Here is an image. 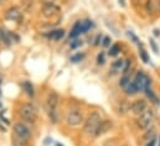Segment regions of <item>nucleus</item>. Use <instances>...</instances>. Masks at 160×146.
<instances>
[{
    "instance_id": "9",
    "label": "nucleus",
    "mask_w": 160,
    "mask_h": 146,
    "mask_svg": "<svg viewBox=\"0 0 160 146\" xmlns=\"http://www.w3.org/2000/svg\"><path fill=\"white\" fill-rule=\"evenodd\" d=\"M132 111L134 113V114H137V115H140L144 110H147V102L144 100V99H138V100H135L133 104H132Z\"/></svg>"
},
{
    "instance_id": "23",
    "label": "nucleus",
    "mask_w": 160,
    "mask_h": 146,
    "mask_svg": "<svg viewBox=\"0 0 160 146\" xmlns=\"http://www.w3.org/2000/svg\"><path fill=\"white\" fill-rule=\"evenodd\" d=\"M83 57H84L83 53H77V55H75V56L71 57V62L72 63H77V62H80L81 60H83Z\"/></svg>"
},
{
    "instance_id": "30",
    "label": "nucleus",
    "mask_w": 160,
    "mask_h": 146,
    "mask_svg": "<svg viewBox=\"0 0 160 146\" xmlns=\"http://www.w3.org/2000/svg\"><path fill=\"white\" fill-rule=\"evenodd\" d=\"M147 10L150 11V12L154 11V9H153V0H148V2H147Z\"/></svg>"
},
{
    "instance_id": "27",
    "label": "nucleus",
    "mask_w": 160,
    "mask_h": 146,
    "mask_svg": "<svg viewBox=\"0 0 160 146\" xmlns=\"http://www.w3.org/2000/svg\"><path fill=\"white\" fill-rule=\"evenodd\" d=\"M150 46H152V48H153V51H154L155 53H158V52H159L158 46H157V42H155L154 40H150Z\"/></svg>"
},
{
    "instance_id": "6",
    "label": "nucleus",
    "mask_w": 160,
    "mask_h": 146,
    "mask_svg": "<svg viewBox=\"0 0 160 146\" xmlns=\"http://www.w3.org/2000/svg\"><path fill=\"white\" fill-rule=\"evenodd\" d=\"M67 124L68 125H72V126H77L80 125L83 120V116L78 110H71L68 114H67Z\"/></svg>"
},
{
    "instance_id": "21",
    "label": "nucleus",
    "mask_w": 160,
    "mask_h": 146,
    "mask_svg": "<svg viewBox=\"0 0 160 146\" xmlns=\"http://www.w3.org/2000/svg\"><path fill=\"white\" fill-rule=\"evenodd\" d=\"M48 116H50V119H51V121H52L53 124H56V123H57V120H58L57 110H51V111H48Z\"/></svg>"
},
{
    "instance_id": "28",
    "label": "nucleus",
    "mask_w": 160,
    "mask_h": 146,
    "mask_svg": "<svg viewBox=\"0 0 160 146\" xmlns=\"http://www.w3.org/2000/svg\"><path fill=\"white\" fill-rule=\"evenodd\" d=\"M97 62H98L99 65H103V63H104V53H103V52L98 55V57H97Z\"/></svg>"
},
{
    "instance_id": "37",
    "label": "nucleus",
    "mask_w": 160,
    "mask_h": 146,
    "mask_svg": "<svg viewBox=\"0 0 160 146\" xmlns=\"http://www.w3.org/2000/svg\"><path fill=\"white\" fill-rule=\"evenodd\" d=\"M56 146H62V145H60V144H56Z\"/></svg>"
},
{
    "instance_id": "35",
    "label": "nucleus",
    "mask_w": 160,
    "mask_h": 146,
    "mask_svg": "<svg viewBox=\"0 0 160 146\" xmlns=\"http://www.w3.org/2000/svg\"><path fill=\"white\" fill-rule=\"evenodd\" d=\"M119 1V5H122V6H125V0H118Z\"/></svg>"
},
{
    "instance_id": "18",
    "label": "nucleus",
    "mask_w": 160,
    "mask_h": 146,
    "mask_svg": "<svg viewBox=\"0 0 160 146\" xmlns=\"http://www.w3.org/2000/svg\"><path fill=\"white\" fill-rule=\"evenodd\" d=\"M124 90H125V93H127V94L133 95V94H135V93L138 92V88H137V85H135V83H134V82H129V83H128V85L124 88Z\"/></svg>"
},
{
    "instance_id": "22",
    "label": "nucleus",
    "mask_w": 160,
    "mask_h": 146,
    "mask_svg": "<svg viewBox=\"0 0 160 146\" xmlns=\"http://www.w3.org/2000/svg\"><path fill=\"white\" fill-rule=\"evenodd\" d=\"M119 50L120 48L118 45H113V46L109 48V52H108V53H109V56H117V55L119 53Z\"/></svg>"
},
{
    "instance_id": "40",
    "label": "nucleus",
    "mask_w": 160,
    "mask_h": 146,
    "mask_svg": "<svg viewBox=\"0 0 160 146\" xmlns=\"http://www.w3.org/2000/svg\"><path fill=\"white\" fill-rule=\"evenodd\" d=\"M159 146H160V139H159Z\"/></svg>"
},
{
    "instance_id": "29",
    "label": "nucleus",
    "mask_w": 160,
    "mask_h": 146,
    "mask_svg": "<svg viewBox=\"0 0 160 146\" xmlns=\"http://www.w3.org/2000/svg\"><path fill=\"white\" fill-rule=\"evenodd\" d=\"M123 67V61L119 60V61H116L114 62V65H113V68H116V70H120Z\"/></svg>"
},
{
    "instance_id": "15",
    "label": "nucleus",
    "mask_w": 160,
    "mask_h": 146,
    "mask_svg": "<svg viewBox=\"0 0 160 146\" xmlns=\"http://www.w3.org/2000/svg\"><path fill=\"white\" fill-rule=\"evenodd\" d=\"M145 94H147V97L149 98L150 103H153V104H155V105H159V104H160V99L158 98V95H157V94H155L153 90L147 89V90H145Z\"/></svg>"
},
{
    "instance_id": "39",
    "label": "nucleus",
    "mask_w": 160,
    "mask_h": 146,
    "mask_svg": "<svg viewBox=\"0 0 160 146\" xmlns=\"http://www.w3.org/2000/svg\"><path fill=\"white\" fill-rule=\"evenodd\" d=\"M106 146H113V145H106Z\"/></svg>"
},
{
    "instance_id": "3",
    "label": "nucleus",
    "mask_w": 160,
    "mask_h": 146,
    "mask_svg": "<svg viewBox=\"0 0 160 146\" xmlns=\"http://www.w3.org/2000/svg\"><path fill=\"white\" fill-rule=\"evenodd\" d=\"M153 119H154V113L153 110L147 109L144 110L137 119V125L140 128V129H148L152 123H153Z\"/></svg>"
},
{
    "instance_id": "1",
    "label": "nucleus",
    "mask_w": 160,
    "mask_h": 146,
    "mask_svg": "<svg viewBox=\"0 0 160 146\" xmlns=\"http://www.w3.org/2000/svg\"><path fill=\"white\" fill-rule=\"evenodd\" d=\"M19 115L20 118L26 121V123H35L38 119V109L34 104L31 103H25L21 105V108L19 109Z\"/></svg>"
},
{
    "instance_id": "31",
    "label": "nucleus",
    "mask_w": 160,
    "mask_h": 146,
    "mask_svg": "<svg viewBox=\"0 0 160 146\" xmlns=\"http://www.w3.org/2000/svg\"><path fill=\"white\" fill-rule=\"evenodd\" d=\"M155 143H157V138L153 136V138L147 143V146H155Z\"/></svg>"
},
{
    "instance_id": "26",
    "label": "nucleus",
    "mask_w": 160,
    "mask_h": 146,
    "mask_svg": "<svg viewBox=\"0 0 160 146\" xmlns=\"http://www.w3.org/2000/svg\"><path fill=\"white\" fill-rule=\"evenodd\" d=\"M111 45V37H104L102 41V46L103 47H108Z\"/></svg>"
},
{
    "instance_id": "13",
    "label": "nucleus",
    "mask_w": 160,
    "mask_h": 146,
    "mask_svg": "<svg viewBox=\"0 0 160 146\" xmlns=\"http://www.w3.org/2000/svg\"><path fill=\"white\" fill-rule=\"evenodd\" d=\"M81 26H82V21H77V22L73 25L72 30L70 31V37H71V38H75V37H77L78 35L82 34V29H81Z\"/></svg>"
},
{
    "instance_id": "17",
    "label": "nucleus",
    "mask_w": 160,
    "mask_h": 146,
    "mask_svg": "<svg viewBox=\"0 0 160 146\" xmlns=\"http://www.w3.org/2000/svg\"><path fill=\"white\" fill-rule=\"evenodd\" d=\"M12 146H28V140L14 134L12 135Z\"/></svg>"
},
{
    "instance_id": "10",
    "label": "nucleus",
    "mask_w": 160,
    "mask_h": 146,
    "mask_svg": "<svg viewBox=\"0 0 160 146\" xmlns=\"http://www.w3.org/2000/svg\"><path fill=\"white\" fill-rule=\"evenodd\" d=\"M58 95L57 93H51L48 97H47V102H46V105H47V110L51 111V110H57V105H58Z\"/></svg>"
},
{
    "instance_id": "14",
    "label": "nucleus",
    "mask_w": 160,
    "mask_h": 146,
    "mask_svg": "<svg viewBox=\"0 0 160 146\" xmlns=\"http://www.w3.org/2000/svg\"><path fill=\"white\" fill-rule=\"evenodd\" d=\"M45 36L51 38V40H60V38H62V37L65 36V31H63L62 29H61V30H53V31L48 32V34L45 35Z\"/></svg>"
},
{
    "instance_id": "24",
    "label": "nucleus",
    "mask_w": 160,
    "mask_h": 146,
    "mask_svg": "<svg viewBox=\"0 0 160 146\" xmlns=\"http://www.w3.org/2000/svg\"><path fill=\"white\" fill-rule=\"evenodd\" d=\"M130 82V79L127 77V75H123L122 78H120V80H119V84H120V87L122 88H125L127 85H128V83Z\"/></svg>"
},
{
    "instance_id": "2",
    "label": "nucleus",
    "mask_w": 160,
    "mask_h": 146,
    "mask_svg": "<svg viewBox=\"0 0 160 146\" xmlns=\"http://www.w3.org/2000/svg\"><path fill=\"white\" fill-rule=\"evenodd\" d=\"M101 121H102V119H101L99 113H97V111L91 113V115L87 118V120L84 123V128H83L84 133L87 135H94L96 131H97V128L101 124Z\"/></svg>"
},
{
    "instance_id": "38",
    "label": "nucleus",
    "mask_w": 160,
    "mask_h": 146,
    "mask_svg": "<svg viewBox=\"0 0 160 146\" xmlns=\"http://www.w3.org/2000/svg\"><path fill=\"white\" fill-rule=\"evenodd\" d=\"M2 1H5V0H0V2H2Z\"/></svg>"
},
{
    "instance_id": "8",
    "label": "nucleus",
    "mask_w": 160,
    "mask_h": 146,
    "mask_svg": "<svg viewBox=\"0 0 160 146\" xmlns=\"http://www.w3.org/2000/svg\"><path fill=\"white\" fill-rule=\"evenodd\" d=\"M5 17L8 20H11V21H18V20L21 19V10L18 6H12V7H10V9L6 10Z\"/></svg>"
},
{
    "instance_id": "16",
    "label": "nucleus",
    "mask_w": 160,
    "mask_h": 146,
    "mask_svg": "<svg viewBox=\"0 0 160 146\" xmlns=\"http://www.w3.org/2000/svg\"><path fill=\"white\" fill-rule=\"evenodd\" d=\"M22 88H24V90H25V93L29 95V97H34L35 95V90H34V87H32V84L30 83V82H22Z\"/></svg>"
},
{
    "instance_id": "34",
    "label": "nucleus",
    "mask_w": 160,
    "mask_h": 146,
    "mask_svg": "<svg viewBox=\"0 0 160 146\" xmlns=\"http://www.w3.org/2000/svg\"><path fill=\"white\" fill-rule=\"evenodd\" d=\"M154 35H155L157 37H159V36H160V31L158 30V29H155V30H154Z\"/></svg>"
},
{
    "instance_id": "32",
    "label": "nucleus",
    "mask_w": 160,
    "mask_h": 146,
    "mask_svg": "<svg viewBox=\"0 0 160 146\" xmlns=\"http://www.w3.org/2000/svg\"><path fill=\"white\" fill-rule=\"evenodd\" d=\"M81 45H82V42H80V41H75V42L71 43V48H72V50H73V48H77V47H80Z\"/></svg>"
},
{
    "instance_id": "20",
    "label": "nucleus",
    "mask_w": 160,
    "mask_h": 146,
    "mask_svg": "<svg viewBox=\"0 0 160 146\" xmlns=\"http://www.w3.org/2000/svg\"><path fill=\"white\" fill-rule=\"evenodd\" d=\"M139 55H140V58L143 60V62L144 63H148L149 62V56H148V53H147V51L142 47V48H139Z\"/></svg>"
},
{
    "instance_id": "12",
    "label": "nucleus",
    "mask_w": 160,
    "mask_h": 146,
    "mask_svg": "<svg viewBox=\"0 0 160 146\" xmlns=\"http://www.w3.org/2000/svg\"><path fill=\"white\" fill-rule=\"evenodd\" d=\"M0 41L4 43V45H6V46H10L11 45V34H9V32H6L4 29H1L0 27Z\"/></svg>"
},
{
    "instance_id": "19",
    "label": "nucleus",
    "mask_w": 160,
    "mask_h": 146,
    "mask_svg": "<svg viewBox=\"0 0 160 146\" xmlns=\"http://www.w3.org/2000/svg\"><path fill=\"white\" fill-rule=\"evenodd\" d=\"M92 26H93V22H92V21H89V20H84V21H82V26H81V29H82V34H84L86 31H88Z\"/></svg>"
},
{
    "instance_id": "33",
    "label": "nucleus",
    "mask_w": 160,
    "mask_h": 146,
    "mask_svg": "<svg viewBox=\"0 0 160 146\" xmlns=\"http://www.w3.org/2000/svg\"><path fill=\"white\" fill-rule=\"evenodd\" d=\"M99 41H101V35H99V36H97L96 41H94V45H96V46H97V45H99Z\"/></svg>"
},
{
    "instance_id": "25",
    "label": "nucleus",
    "mask_w": 160,
    "mask_h": 146,
    "mask_svg": "<svg viewBox=\"0 0 160 146\" xmlns=\"http://www.w3.org/2000/svg\"><path fill=\"white\" fill-rule=\"evenodd\" d=\"M127 35H128V37H129V38H130V40H132V41H133L134 43L139 45V40H138V37L135 36V35H134V34H133L132 31H128V32H127Z\"/></svg>"
},
{
    "instance_id": "11",
    "label": "nucleus",
    "mask_w": 160,
    "mask_h": 146,
    "mask_svg": "<svg viewBox=\"0 0 160 146\" xmlns=\"http://www.w3.org/2000/svg\"><path fill=\"white\" fill-rule=\"evenodd\" d=\"M112 128V121L111 120H104V121H101L99 126L97 128V131L94 134V136H99V135H103L106 134L109 129Z\"/></svg>"
},
{
    "instance_id": "7",
    "label": "nucleus",
    "mask_w": 160,
    "mask_h": 146,
    "mask_svg": "<svg viewBox=\"0 0 160 146\" xmlns=\"http://www.w3.org/2000/svg\"><path fill=\"white\" fill-rule=\"evenodd\" d=\"M58 12H60V7H58L56 4H53V2H46V4L42 6V14H43V16H46V17L53 16V15H56V14H58Z\"/></svg>"
},
{
    "instance_id": "36",
    "label": "nucleus",
    "mask_w": 160,
    "mask_h": 146,
    "mask_svg": "<svg viewBox=\"0 0 160 146\" xmlns=\"http://www.w3.org/2000/svg\"><path fill=\"white\" fill-rule=\"evenodd\" d=\"M158 10L160 11V0H158Z\"/></svg>"
},
{
    "instance_id": "4",
    "label": "nucleus",
    "mask_w": 160,
    "mask_h": 146,
    "mask_svg": "<svg viewBox=\"0 0 160 146\" xmlns=\"http://www.w3.org/2000/svg\"><path fill=\"white\" fill-rule=\"evenodd\" d=\"M134 83L138 88V90H147L150 87V78L143 72H138L135 75Z\"/></svg>"
},
{
    "instance_id": "5",
    "label": "nucleus",
    "mask_w": 160,
    "mask_h": 146,
    "mask_svg": "<svg viewBox=\"0 0 160 146\" xmlns=\"http://www.w3.org/2000/svg\"><path fill=\"white\" fill-rule=\"evenodd\" d=\"M14 134H16L18 136L24 138V139H26V140L31 136L30 129H29L24 123H16V124L14 125Z\"/></svg>"
}]
</instances>
